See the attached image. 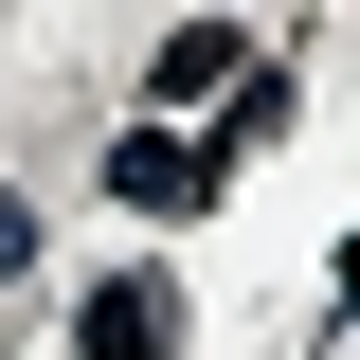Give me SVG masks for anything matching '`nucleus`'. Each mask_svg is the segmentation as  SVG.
<instances>
[{
  "instance_id": "nucleus-1",
  "label": "nucleus",
  "mask_w": 360,
  "mask_h": 360,
  "mask_svg": "<svg viewBox=\"0 0 360 360\" xmlns=\"http://www.w3.org/2000/svg\"><path fill=\"white\" fill-rule=\"evenodd\" d=\"M198 180H217V144H180V127H144V144H108V198H127V217H180Z\"/></svg>"
},
{
  "instance_id": "nucleus-2",
  "label": "nucleus",
  "mask_w": 360,
  "mask_h": 360,
  "mask_svg": "<svg viewBox=\"0 0 360 360\" xmlns=\"http://www.w3.org/2000/svg\"><path fill=\"white\" fill-rule=\"evenodd\" d=\"M162 342H180L162 288H90V324H72V360H162Z\"/></svg>"
},
{
  "instance_id": "nucleus-3",
  "label": "nucleus",
  "mask_w": 360,
  "mask_h": 360,
  "mask_svg": "<svg viewBox=\"0 0 360 360\" xmlns=\"http://www.w3.org/2000/svg\"><path fill=\"white\" fill-rule=\"evenodd\" d=\"M0 270H37V198H18V180H0Z\"/></svg>"
}]
</instances>
